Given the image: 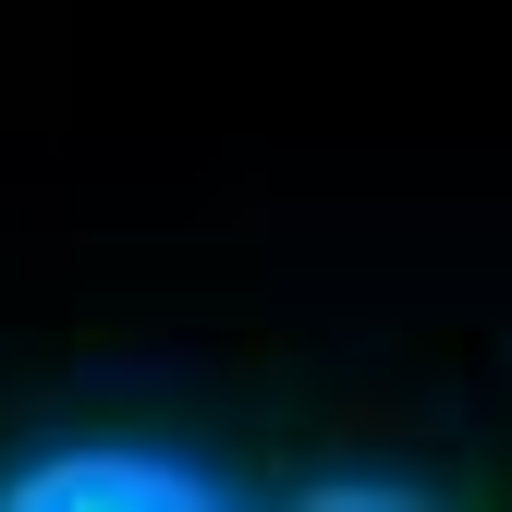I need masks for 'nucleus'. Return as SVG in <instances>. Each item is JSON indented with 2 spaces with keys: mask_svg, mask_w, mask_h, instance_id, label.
<instances>
[{
  "mask_svg": "<svg viewBox=\"0 0 512 512\" xmlns=\"http://www.w3.org/2000/svg\"><path fill=\"white\" fill-rule=\"evenodd\" d=\"M305 500H317V512H354V500H427V488H415V476H317Z\"/></svg>",
  "mask_w": 512,
  "mask_h": 512,
  "instance_id": "f03ea898",
  "label": "nucleus"
},
{
  "mask_svg": "<svg viewBox=\"0 0 512 512\" xmlns=\"http://www.w3.org/2000/svg\"><path fill=\"white\" fill-rule=\"evenodd\" d=\"M13 512H220L232 476L183 464V452H135V439H86V452H49L25 476H0Z\"/></svg>",
  "mask_w": 512,
  "mask_h": 512,
  "instance_id": "f257e3e1",
  "label": "nucleus"
}]
</instances>
